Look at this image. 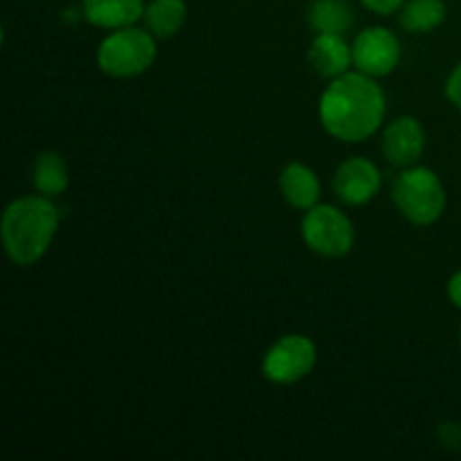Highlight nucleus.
Returning <instances> with one entry per match:
<instances>
[{
  "label": "nucleus",
  "mask_w": 461,
  "mask_h": 461,
  "mask_svg": "<svg viewBox=\"0 0 461 461\" xmlns=\"http://www.w3.org/2000/svg\"><path fill=\"white\" fill-rule=\"evenodd\" d=\"M459 342H461V327H459Z\"/></svg>",
  "instance_id": "nucleus-21"
},
{
  "label": "nucleus",
  "mask_w": 461,
  "mask_h": 461,
  "mask_svg": "<svg viewBox=\"0 0 461 461\" xmlns=\"http://www.w3.org/2000/svg\"><path fill=\"white\" fill-rule=\"evenodd\" d=\"M300 234L311 252L327 259L347 257L356 246V228L349 216L336 205L318 203L304 212L300 223Z\"/></svg>",
  "instance_id": "nucleus-5"
},
{
  "label": "nucleus",
  "mask_w": 461,
  "mask_h": 461,
  "mask_svg": "<svg viewBox=\"0 0 461 461\" xmlns=\"http://www.w3.org/2000/svg\"><path fill=\"white\" fill-rule=\"evenodd\" d=\"M61 223V212L54 198L25 194L5 207L0 219V239L5 255L18 268H30L48 255Z\"/></svg>",
  "instance_id": "nucleus-2"
},
{
  "label": "nucleus",
  "mask_w": 461,
  "mask_h": 461,
  "mask_svg": "<svg viewBox=\"0 0 461 461\" xmlns=\"http://www.w3.org/2000/svg\"><path fill=\"white\" fill-rule=\"evenodd\" d=\"M390 196L399 214L417 228L435 225L444 216L448 203L446 187L437 171L423 165L401 169L392 183Z\"/></svg>",
  "instance_id": "nucleus-3"
},
{
  "label": "nucleus",
  "mask_w": 461,
  "mask_h": 461,
  "mask_svg": "<svg viewBox=\"0 0 461 461\" xmlns=\"http://www.w3.org/2000/svg\"><path fill=\"white\" fill-rule=\"evenodd\" d=\"M279 192L293 210L309 212L322 196V183L318 174L304 162H288L279 174Z\"/></svg>",
  "instance_id": "nucleus-11"
},
{
  "label": "nucleus",
  "mask_w": 461,
  "mask_h": 461,
  "mask_svg": "<svg viewBox=\"0 0 461 461\" xmlns=\"http://www.w3.org/2000/svg\"><path fill=\"white\" fill-rule=\"evenodd\" d=\"M318 365V347L304 333L277 338L261 360V374L273 385H295Z\"/></svg>",
  "instance_id": "nucleus-6"
},
{
  "label": "nucleus",
  "mask_w": 461,
  "mask_h": 461,
  "mask_svg": "<svg viewBox=\"0 0 461 461\" xmlns=\"http://www.w3.org/2000/svg\"><path fill=\"white\" fill-rule=\"evenodd\" d=\"M439 437L446 446H461V426L459 423L446 421L439 426Z\"/></svg>",
  "instance_id": "nucleus-19"
},
{
  "label": "nucleus",
  "mask_w": 461,
  "mask_h": 461,
  "mask_svg": "<svg viewBox=\"0 0 461 461\" xmlns=\"http://www.w3.org/2000/svg\"><path fill=\"white\" fill-rule=\"evenodd\" d=\"M354 68L363 75L381 79L392 75L401 63V41L392 30L372 25L360 32L351 43Z\"/></svg>",
  "instance_id": "nucleus-7"
},
{
  "label": "nucleus",
  "mask_w": 461,
  "mask_h": 461,
  "mask_svg": "<svg viewBox=\"0 0 461 461\" xmlns=\"http://www.w3.org/2000/svg\"><path fill=\"white\" fill-rule=\"evenodd\" d=\"M383 174L374 160L365 156L347 158L340 162L331 178L333 194L338 201H342L349 207L367 205L378 192H381Z\"/></svg>",
  "instance_id": "nucleus-8"
},
{
  "label": "nucleus",
  "mask_w": 461,
  "mask_h": 461,
  "mask_svg": "<svg viewBox=\"0 0 461 461\" xmlns=\"http://www.w3.org/2000/svg\"><path fill=\"white\" fill-rule=\"evenodd\" d=\"M187 21L185 0H151L144 9V25L156 39H171Z\"/></svg>",
  "instance_id": "nucleus-15"
},
{
  "label": "nucleus",
  "mask_w": 461,
  "mask_h": 461,
  "mask_svg": "<svg viewBox=\"0 0 461 461\" xmlns=\"http://www.w3.org/2000/svg\"><path fill=\"white\" fill-rule=\"evenodd\" d=\"M381 151L396 169L419 165L426 151V129L414 115H399L383 129Z\"/></svg>",
  "instance_id": "nucleus-9"
},
{
  "label": "nucleus",
  "mask_w": 461,
  "mask_h": 461,
  "mask_svg": "<svg viewBox=\"0 0 461 461\" xmlns=\"http://www.w3.org/2000/svg\"><path fill=\"white\" fill-rule=\"evenodd\" d=\"M444 0H405L401 7V27L410 34H430L446 21Z\"/></svg>",
  "instance_id": "nucleus-16"
},
{
  "label": "nucleus",
  "mask_w": 461,
  "mask_h": 461,
  "mask_svg": "<svg viewBox=\"0 0 461 461\" xmlns=\"http://www.w3.org/2000/svg\"><path fill=\"white\" fill-rule=\"evenodd\" d=\"M385 90L374 77L358 70H349L331 79L320 95V124L338 142L358 144L374 138L385 122Z\"/></svg>",
  "instance_id": "nucleus-1"
},
{
  "label": "nucleus",
  "mask_w": 461,
  "mask_h": 461,
  "mask_svg": "<svg viewBox=\"0 0 461 461\" xmlns=\"http://www.w3.org/2000/svg\"><path fill=\"white\" fill-rule=\"evenodd\" d=\"M444 93H446V99L461 111V61L453 68V72H450L448 79H446Z\"/></svg>",
  "instance_id": "nucleus-17"
},
{
  "label": "nucleus",
  "mask_w": 461,
  "mask_h": 461,
  "mask_svg": "<svg viewBox=\"0 0 461 461\" xmlns=\"http://www.w3.org/2000/svg\"><path fill=\"white\" fill-rule=\"evenodd\" d=\"M306 59L322 79H336L354 66V52L345 34H315Z\"/></svg>",
  "instance_id": "nucleus-10"
},
{
  "label": "nucleus",
  "mask_w": 461,
  "mask_h": 461,
  "mask_svg": "<svg viewBox=\"0 0 461 461\" xmlns=\"http://www.w3.org/2000/svg\"><path fill=\"white\" fill-rule=\"evenodd\" d=\"M32 187L36 194L59 198L70 187V167L59 151H41L32 162Z\"/></svg>",
  "instance_id": "nucleus-13"
},
{
  "label": "nucleus",
  "mask_w": 461,
  "mask_h": 461,
  "mask_svg": "<svg viewBox=\"0 0 461 461\" xmlns=\"http://www.w3.org/2000/svg\"><path fill=\"white\" fill-rule=\"evenodd\" d=\"M158 59L156 36L147 27L129 25L104 36L97 48V66L113 79L144 75Z\"/></svg>",
  "instance_id": "nucleus-4"
},
{
  "label": "nucleus",
  "mask_w": 461,
  "mask_h": 461,
  "mask_svg": "<svg viewBox=\"0 0 461 461\" xmlns=\"http://www.w3.org/2000/svg\"><path fill=\"white\" fill-rule=\"evenodd\" d=\"M309 25L315 34H347L354 27V12L347 0H313Z\"/></svg>",
  "instance_id": "nucleus-14"
},
{
  "label": "nucleus",
  "mask_w": 461,
  "mask_h": 461,
  "mask_svg": "<svg viewBox=\"0 0 461 461\" xmlns=\"http://www.w3.org/2000/svg\"><path fill=\"white\" fill-rule=\"evenodd\" d=\"M405 0H360L365 9H369L372 14H378V16H392L394 12H401Z\"/></svg>",
  "instance_id": "nucleus-18"
},
{
  "label": "nucleus",
  "mask_w": 461,
  "mask_h": 461,
  "mask_svg": "<svg viewBox=\"0 0 461 461\" xmlns=\"http://www.w3.org/2000/svg\"><path fill=\"white\" fill-rule=\"evenodd\" d=\"M144 0H81V16L95 27L120 30L144 18Z\"/></svg>",
  "instance_id": "nucleus-12"
},
{
  "label": "nucleus",
  "mask_w": 461,
  "mask_h": 461,
  "mask_svg": "<svg viewBox=\"0 0 461 461\" xmlns=\"http://www.w3.org/2000/svg\"><path fill=\"white\" fill-rule=\"evenodd\" d=\"M446 293H448L450 304L461 311V270H457V273L448 279V284H446Z\"/></svg>",
  "instance_id": "nucleus-20"
}]
</instances>
